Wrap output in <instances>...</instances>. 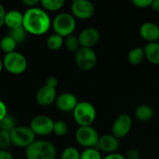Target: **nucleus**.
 Segmentation results:
<instances>
[{
    "label": "nucleus",
    "mask_w": 159,
    "mask_h": 159,
    "mask_svg": "<svg viewBox=\"0 0 159 159\" xmlns=\"http://www.w3.org/2000/svg\"><path fill=\"white\" fill-rule=\"evenodd\" d=\"M81 153L73 146L66 147L61 155V159H80Z\"/></svg>",
    "instance_id": "nucleus-28"
},
{
    "label": "nucleus",
    "mask_w": 159,
    "mask_h": 159,
    "mask_svg": "<svg viewBox=\"0 0 159 159\" xmlns=\"http://www.w3.org/2000/svg\"><path fill=\"white\" fill-rule=\"evenodd\" d=\"M132 124V118L129 115H120L118 117H116V119L114 121L112 125L111 134L116 137L117 139L124 138L130 132Z\"/></svg>",
    "instance_id": "nucleus-11"
},
{
    "label": "nucleus",
    "mask_w": 159,
    "mask_h": 159,
    "mask_svg": "<svg viewBox=\"0 0 159 159\" xmlns=\"http://www.w3.org/2000/svg\"><path fill=\"white\" fill-rule=\"evenodd\" d=\"M144 59H145V56H144L143 48H140V47L134 48L130 49L128 54V60L133 65H138L142 63Z\"/></svg>",
    "instance_id": "nucleus-20"
},
{
    "label": "nucleus",
    "mask_w": 159,
    "mask_h": 159,
    "mask_svg": "<svg viewBox=\"0 0 159 159\" xmlns=\"http://www.w3.org/2000/svg\"><path fill=\"white\" fill-rule=\"evenodd\" d=\"M101 34L98 31V29L94 27H88L83 29L79 35V43L81 48H93L100 41Z\"/></svg>",
    "instance_id": "nucleus-12"
},
{
    "label": "nucleus",
    "mask_w": 159,
    "mask_h": 159,
    "mask_svg": "<svg viewBox=\"0 0 159 159\" xmlns=\"http://www.w3.org/2000/svg\"><path fill=\"white\" fill-rule=\"evenodd\" d=\"M22 24H23V13H21L19 10L7 11L5 16L4 25H6L9 30L21 27Z\"/></svg>",
    "instance_id": "nucleus-17"
},
{
    "label": "nucleus",
    "mask_w": 159,
    "mask_h": 159,
    "mask_svg": "<svg viewBox=\"0 0 159 159\" xmlns=\"http://www.w3.org/2000/svg\"><path fill=\"white\" fill-rule=\"evenodd\" d=\"M125 157H126V159H141V155L137 149L131 148V149L127 151Z\"/></svg>",
    "instance_id": "nucleus-32"
},
{
    "label": "nucleus",
    "mask_w": 159,
    "mask_h": 159,
    "mask_svg": "<svg viewBox=\"0 0 159 159\" xmlns=\"http://www.w3.org/2000/svg\"><path fill=\"white\" fill-rule=\"evenodd\" d=\"M135 116L139 121L147 122L154 117V109L147 104H141L135 109Z\"/></svg>",
    "instance_id": "nucleus-19"
},
{
    "label": "nucleus",
    "mask_w": 159,
    "mask_h": 159,
    "mask_svg": "<svg viewBox=\"0 0 159 159\" xmlns=\"http://www.w3.org/2000/svg\"><path fill=\"white\" fill-rule=\"evenodd\" d=\"M52 20L46 10L42 7L28 8L23 13V24L27 34L33 35H43L51 28Z\"/></svg>",
    "instance_id": "nucleus-1"
},
{
    "label": "nucleus",
    "mask_w": 159,
    "mask_h": 159,
    "mask_svg": "<svg viewBox=\"0 0 159 159\" xmlns=\"http://www.w3.org/2000/svg\"><path fill=\"white\" fill-rule=\"evenodd\" d=\"M7 115H8L7 114V107L6 103L0 100V121Z\"/></svg>",
    "instance_id": "nucleus-34"
},
{
    "label": "nucleus",
    "mask_w": 159,
    "mask_h": 159,
    "mask_svg": "<svg viewBox=\"0 0 159 159\" xmlns=\"http://www.w3.org/2000/svg\"><path fill=\"white\" fill-rule=\"evenodd\" d=\"M102 159H126V157H125V156H122L121 154L115 153V154L107 155L106 157H104Z\"/></svg>",
    "instance_id": "nucleus-38"
},
{
    "label": "nucleus",
    "mask_w": 159,
    "mask_h": 159,
    "mask_svg": "<svg viewBox=\"0 0 159 159\" xmlns=\"http://www.w3.org/2000/svg\"><path fill=\"white\" fill-rule=\"evenodd\" d=\"M151 7L155 10L159 12V0H153V3L151 5Z\"/></svg>",
    "instance_id": "nucleus-39"
},
{
    "label": "nucleus",
    "mask_w": 159,
    "mask_h": 159,
    "mask_svg": "<svg viewBox=\"0 0 159 159\" xmlns=\"http://www.w3.org/2000/svg\"><path fill=\"white\" fill-rule=\"evenodd\" d=\"M101 152L97 148H88L81 153L80 159H102Z\"/></svg>",
    "instance_id": "nucleus-29"
},
{
    "label": "nucleus",
    "mask_w": 159,
    "mask_h": 159,
    "mask_svg": "<svg viewBox=\"0 0 159 159\" xmlns=\"http://www.w3.org/2000/svg\"><path fill=\"white\" fill-rule=\"evenodd\" d=\"M75 137L77 143L85 149L96 148L100 140L98 131L91 126L79 127L75 131Z\"/></svg>",
    "instance_id": "nucleus-7"
},
{
    "label": "nucleus",
    "mask_w": 159,
    "mask_h": 159,
    "mask_svg": "<svg viewBox=\"0 0 159 159\" xmlns=\"http://www.w3.org/2000/svg\"><path fill=\"white\" fill-rule=\"evenodd\" d=\"M145 59L152 64H159V42L147 43L144 48Z\"/></svg>",
    "instance_id": "nucleus-18"
},
{
    "label": "nucleus",
    "mask_w": 159,
    "mask_h": 159,
    "mask_svg": "<svg viewBox=\"0 0 159 159\" xmlns=\"http://www.w3.org/2000/svg\"><path fill=\"white\" fill-rule=\"evenodd\" d=\"M6 8L4 7V6L2 4H0V28L4 25V21H5V16H6Z\"/></svg>",
    "instance_id": "nucleus-37"
},
{
    "label": "nucleus",
    "mask_w": 159,
    "mask_h": 159,
    "mask_svg": "<svg viewBox=\"0 0 159 159\" xmlns=\"http://www.w3.org/2000/svg\"><path fill=\"white\" fill-rule=\"evenodd\" d=\"M68 131H69V127H68V124L65 121H62V120L54 121L53 133L56 136L63 137L68 133Z\"/></svg>",
    "instance_id": "nucleus-27"
},
{
    "label": "nucleus",
    "mask_w": 159,
    "mask_h": 159,
    "mask_svg": "<svg viewBox=\"0 0 159 159\" xmlns=\"http://www.w3.org/2000/svg\"><path fill=\"white\" fill-rule=\"evenodd\" d=\"M153 0H133L132 4L138 8H146L151 7Z\"/></svg>",
    "instance_id": "nucleus-31"
},
{
    "label": "nucleus",
    "mask_w": 159,
    "mask_h": 159,
    "mask_svg": "<svg viewBox=\"0 0 159 159\" xmlns=\"http://www.w3.org/2000/svg\"><path fill=\"white\" fill-rule=\"evenodd\" d=\"M17 45L18 44L16 43V41L8 34L1 37L0 39V49L3 52H5V54H8L16 51Z\"/></svg>",
    "instance_id": "nucleus-21"
},
{
    "label": "nucleus",
    "mask_w": 159,
    "mask_h": 159,
    "mask_svg": "<svg viewBox=\"0 0 159 159\" xmlns=\"http://www.w3.org/2000/svg\"><path fill=\"white\" fill-rule=\"evenodd\" d=\"M8 35H10L17 44H20L23 43L24 40L26 39V35H27V32L25 31V29L21 26L13 30H9Z\"/></svg>",
    "instance_id": "nucleus-26"
},
{
    "label": "nucleus",
    "mask_w": 159,
    "mask_h": 159,
    "mask_svg": "<svg viewBox=\"0 0 159 159\" xmlns=\"http://www.w3.org/2000/svg\"><path fill=\"white\" fill-rule=\"evenodd\" d=\"M47 86L50 87V88H53V89H57L58 85H59V81L56 77L54 76H49L47 80H46V84Z\"/></svg>",
    "instance_id": "nucleus-33"
},
{
    "label": "nucleus",
    "mask_w": 159,
    "mask_h": 159,
    "mask_svg": "<svg viewBox=\"0 0 159 159\" xmlns=\"http://www.w3.org/2000/svg\"><path fill=\"white\" fill-rule=\"evenodd\" d=\"M0 39H1V38H0Z\"/></svg>",
    "instance_id": "nucleus-42"
},
{
    "label": "nucleus",
    "mask_w": 159,
    "mask_h": 159,
    "mask_svg": "<svg viewBox=\"0 0 159 159\" xmlns=\"http://www.w3.org/2000/svg\"><path fill=\"white\" fill-rule=\"evenodd\" d=\"M140 35L143 40L147 41V43L158 42L159 26L155 22L146 21L140 27Z\"/></svg>",
    "instance_id": "nucleus-16"
},
{
    "label": "nucleus",
    "mask_w": 159,
    "mask_h": 159,
    "mask_svg": "<svg viewBox=\"0 0 159 159\" xmlns=\"http://www.w3.org/2000/svg\"><path fill=\"white\" fill-rule=\"evenodd\" d=\"M0 159H14V157L7 150H0Z\"/></svg>",
    "instance_id": "nucleus-36"
},
{
    "label": "nucleus",
    "mask_w": 159,
    "mask_h": 159,
    "mask_svg": "<svg viewBox=\"0 0 159 159\" xmlns=\"http://www.w3.org/2000/svg\"><path fill=\"white\" fill-rule=\"evenodd\" d=\"M29 127L35 136H48L53 132L54 121L48 116L40 115L32 118Z\"/></svg>",
    "instance_id": "nucleus-9"
},
{
    "label": "nucleus",
    "mask_w": 159,
    "mask_h": 159,
    "mask_svg": "<svg viewBox=\"0 0 159 159\" xmlns=\"http://www.w3.org/2000/svg\"><path fill=\"white\" fill-rule=\"evenodd\" d=\"M71 11L75 19L89 20L93 17L95 7L89 0H75L71 6Z\"/></svg>",
    "instance_id": "nucleus-10"
},
{
    "label": "nucleus",
    "mask_w": 159,
    "mask_h": 159,
    "mask_svg": "<svg viewBox=\"0 0 159 159\" xmlns=\"http://www.w3.org/2000/svg\"><path fill=\"white\" fill-rule=\"evenodd\" d=\"M17 127L16 121L13 116L7 115L0 121V130L10 132Z\"/></svg>",
    "instance_id": "nucleus-25"
},
{
    "label": "nucleus",
    "mask_w": 159,
    "mask_h": 159,
    "mask_svg": "<svg viewBox=\"0 0 159 159\" xmlns=\"http://www.w3.org/2000/svg\"><path fill=\"white\" fill-rule=\"evenodd\" d=\"M73 116L79 127L91 126L97 116L94 105L89 102H79L73 111Z\"/></svg>",
    "instance_id": "nucleus-4"
},
{
    "label": "nucleus",
    "mask_w": 159,
    "mask_h": 159,
    "mask_svg": "<svg viewBox=\"0 0 159 159\" xmlns=\"http://www.w3.org/2000/svg\"><path fill=\"white\" fill-rule=\"evenodd\" d=\"M141 159H143V158H141Z\"/></svg>",
    "instance_id": "nucleus-41"
},
{
    "label": "nucleus",
    "mask_w": 159,
    "mask_h": 159,
    "mask_svg": "<svg viewBox=\"0 0 159 159\" xmlns=\"http://www.w3.org/2000/svg\"><path fill=\"white\" fill-rule=\"evenodd\" d=\"M4 69H6L11 75H21L23 74L28 66L27 59L24 55L18 51L5 54L3 58Z\"/></svg>",
    "instance_id": "nucleus-5"
},
{
    "label": "nucleus",
    "mask_w": 159,
    "mask_h": 159,
    "mask_svg": "<svg viewBox=\"0 0 159 159\" xmlns=\"http://www.w3.org/2000/svg\"><path fill=\"white\" fill-rule=\"evenodd\" d=\"M21 3L26 6L28 8H32V7H35L38 4H40V1L38 0H22Z\"/></svg>",
    "instance_id": "nucleus-35"
},
{
    "label": "nucleus",
    "mask_w": 159,
    "mask_h": 159,
    "mask_svg": "<svg viewBox=\"0 0 159 159\" xmlns=\"http://www.w3.org/2000/svg\"><path fill=\"white\" fill-rule=\"evenodd\" d=\"M57 96L58 95H57L56 89L44 85L37 90L35 94V100L40 106L47 107L51 105L53 102H55Z\"/></svg>",
    "instance_id": "nucleus-15"
},
{
    "label": "nucleus",
    "mask_w": 159,
    "mask_h": 159,
    "mask_svg": "<svg viewBox=\"0 0 159 159\" xmlns=\"http://www.w3.org/2000/svg\"><path fill=\"white\" fill-rule=\"evenodd\" d=\"M64 46H65V48L69 51L74 52V53H75L81 48L78 36H76L75 34H71V35L65 37V39H64Z\"/></svg>",
    "instance_id": "nucleus-24"
},
{
    "label": "nucleus",
    "mask_w": 159,
    "mask_h": 159,
    "mask_svg": "<svg viewBox=\"0 0 159 159\" xmlns=\"http://www.w3.org/2000/svg\"><path fill=\"white\" fill-rule=\"evenodd\" d=\"M4 69V64H3V60L0 59V73L2 72V70Z\"/></svg>",
    "instance_id": "nucleus-40"
},
{
    "label": "nucleus",
    "mask_w": 159,
    "mask_h": 159,
    "mask_svg": "<svg viewBox=\"0 0 159 159\" xmlns=\"http://www.w3.org/2000/svg\"><path fill=\"white\" fill-rule=\"evenodd\" d=\"M78 100L76 96L70 92H64L57 96L55 101V104L57 108L64 113L73 112L78 103Z\"/></svg>",
    "instance_id": "nucleus-13"
},
{
    "label": "nucleus",
    "mask_w": 159,
    "mask_h": 159,
    "mask_svg": "<svg viewBox=\"0 0 159 159\" xmlns=\"http://www.w3.org/2000/svg\"><path fill=\"white\" fill-rule=\"evenodd\" d=\"M11 145L10 133L0 130V150H7Z\"/></svg>",
    "instance_id": "nucleus-30"
},
{
    "label": "nucleus",
    "mask_w": 159,
    "mask_h": 159,
    "mask_svg": "<svg viewBox=\"0 0 159 159\" xmlns=\"http://www.w3.org/2000/svg\"><path fill=\"white\" fill-rule=\"evenodd\" d=\"M10 133L11 144L19 148H27L35 140V134L30 129V127L26 126H17Z\"/></svg>",
    "instance_id": "nucleus-6"
},
{
    "label": "nucleus",
    "mask_w": 159,
    "mask_h": 159,
    "mask_svg": "<svg viewBox=\"0 0 159 159\" xmlns=\"http://www.w3.org/2000/svg\"><path fill=\"white\" fill-rule=\"evenodd\" d=\"M51 27L54 31V34H57L63 38L67 37L71 34H74L76 27L75 18L72 15V13H59L52 20Z\"/></svg>",
    "instance_id": "nucleus-3"
},
{
    "label": "nucleus",
    "mask_w": 159,
    "mask_h": 159,
    "mask_svg": "<svg viewBox=\"0 0 159 159\" xmlns=\"http://www.w3.org/2000/svg\"><path fill=\"white\" fill-rule=\"evenodd\" d=\"M57 151L53 143L38 140L25 149L26 159H56Z\"/></svg>",
    "instance_id": "nucleus-2"
},
{
    "label": "nucleus",
    "mask_w": 159,
    "mask_h": 159,
    "mask_svg": "<svg viewBox=\"0 0 159 159\" xmlns=\"http://www.w3.org/2000/svg\"><path fill=\"white\" fill-rule=\"evenodd\" d=\"M46 44L50 50H59L64 45V38L57 34H52L47 38Z\"/></svg>",
    "instance_id": "nucleus-22"
},
{
    "label": "nucleus",
    "mask_w": 159,
    "mask_h": 159,
    "mask_svg": "<svg viewBox=\"0 0 159 159\" xmlns=\"http://www.w3.org/2000/svg\"><path fill=\"white\" fill-rule=\"evenodd\" d=\"M75 61L79 69L90 71L96 66L98 58L93 48H80L75 53Z\"/></svg>",
    "instance_id": "nucleus-8"
},
{
    "label": "nucleus",
    "mask_w": 159,
    "mask_h": 159,
    "mask_svg": "<svg viewBox=\"0 0 159 159\" xmlns=\"http://www.w3.org/2000/svg\"><path fill=\"white\" fill-rule=\"evenodd\" d=\"M120 143L119 139L115 137L112 134H105L100 137L97 149L101 152L106 153L107 155L117 153V150L119 149Z\"/></svg>",
    "instance_id": "nucleus-14"
},
{
    "label": "nucleus",
    "mask_w": 159,
    "mask_h": 159,
    "mask_svg": "<svg viewBox=\"0 0 159 159\" xmlns=\"http://www.w3.org/2000/svg\"><path fill=\"white\" fill-rule=\"evenodd\" d=\"M41 7L46 11L55 12L60 10L64 6L63 0H41Z\"/></svg>",
    "instance_id": "nucleus-23"
}]
</instances>
